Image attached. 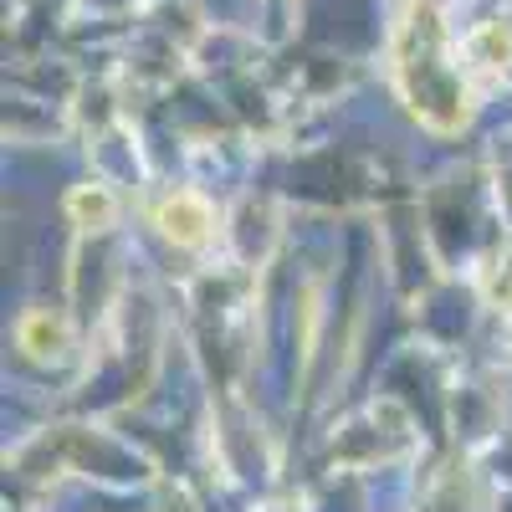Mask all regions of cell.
<instances>
[{"label": "cell", "instance_id": "obj_1", "mask_svg": "<svg viewBox=\"0 0 512 512\" xmlns=\"http://www.w3.org/2000/svg\"><path fill=\"white\" fill-rule=\"evenodd\" d=\"M159 231L180 246H200L210 236V205L195 200V195H175L159 205Z\"/></svg>", "mask_w": 512, "mask_h": 512}, {"label": "cell", "instance_id": "obj_2", "mask_svg": "<svg viewBox=\"0 0 512 512\" xmlns=\"http://www.w3.org/2000/svg\"><path fill=\"white\" fill-rule=\"evenodd\" d=\"M62 338H67V328H62L52 313H31V318H21V344H26L31 354H57V349H62Z\"/></svg>", "mask_w": 512, "mask_h": 512}, {"label": "cell", "instance_id": "obj_3", "mask_svg": "<svg viewBox=\"0 0 512 512\" xmlns=\"http://www.w3.org/2000/svg\"><path fill=\"white\" fill-rule=\"evenodd\" d=\"M72 216L77 221H88V226H108L113 221V200H108V190H98V185H82V190H72Z\"/></svg>", "mask_w": 512, "mask_h": 512}]
</instances>
